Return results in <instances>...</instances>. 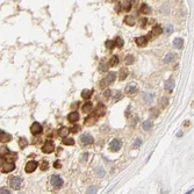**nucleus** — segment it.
Here are the masks:
<instances>
[{
    "instance_id": "obj_14",
    "label": "nucleus",
    "mask_w": 194,
    "mask_h": 194,
    "mask_svg": "<svg viewBox=\"0 0 194 194\" xmlns=\"http://www.w3.org/2000/svg\"><path fill=\"white\" fill-rule=\"evenodd\" d=\"M165 88L169 91V92H172V90L174 88V82L173 79H168L165 82Z\"/></svg>"
},
{
    "instance_id": "obj_37",
    "label": "nucleus",
    "mask_w": 194,
    "mask_h": 194,
    "mask_svg": "<svg viewBox=\"0 0 194 194\" xmlns=\"http://www.w3.org/2000/svg\"><path fill=\"white\" fill-rule=\"evenodd\" d=\"M48 168H49V165H48V161H43V163L41 164V170H42V171L48 170Z\"/></svg>"
},
{
    "instance_id": "obj_9",
    "label": "nucleus",
    "mask_w": 194,
    "mask_h": 194,
    "mask_svg": "<svg viewBox=\"0 0 194 194\" xmlns=\"http://www.w3.org/2000/svg\"><path fill=\"white\" fill-rule=\"evenodd\" d=\"M30 131H31V134H34V135H37V134H40L42 131V126L40 125L39 122H34L30 127Z\"/></svg>"
},
{
    "instance_id": "obj_51",
    "label": "nucleus",
    "mask_w": 194,
    "mask_h": 194,
    "mask_svg": "<svg viewBox=\"0 0 194 194\" xmlns=\"http://www.w3.org/2000/svg\"><path fill=\"white\" fill-rule=\"evenodd\" d=\"M181 135H182V133H181V131H179V133H178V137H181Z\"/></svg>"
},
{
    "instance_id": "obj_1",
    "label": "nucleus",
    "mask_w": 194,
    "mask_h": 194,
    "mask_svg": "<svg viewBox=\"0 0 194 194\" xmlns=\"http://www.w3.org/2000/svg\"><path fill=\"white\" fill-rule=\"evenodd\" d=\"M9 185L13 190H19L22 186V179L20 177H13L9 180Z\"/></svg>"
},
{
    "instance_id": "obj_41",
    "label": "nucleus",
    "mask_w": 194,
    "mask_h": 194,
    "mask_svg": "<svg viewBox=\"0 0 194 194\" xmlns=\"http://www.w3.org/2000/svg\"><path fill=\"white\" fill-rule=\"evenodd\" d=\"M141 144H142V141H141L139 138H137V139H136V142H135V147L138 148V147H141Z\"/></svg>"
},
{
    "instance_id": "obj_35",
    "label": "nucleus",
    "mask_w": 194,
    "mask_h": 194,
    "mask_svg": "<svg viewBox=\"0 0 194 194\" xmlns=\"http://www.w3.org/2000/svg\"><path fill=\"white\" fill-rule=\"evenodd\" d=\"M126 63L129 64V65H130V64H133L134 63V57H133V56H130V55L127 56V57H126Z\"/></svg>"
},
{
    "instance_id": "obj_46",
    "label": "nucleus",
    "mask_w": 194,
    "mask_h": 194,
    "mask_svg": "<svg viewBox=\"0 0 194 194\" xmlns=\"http://www.w3.org/2000/svg\"><path fill=\"white\" fill-rule=\"evenodd\" d=\"M115 10H116V12H120V10H121V4H117V5H116V7H115Z\"/></svg>"
},
{
    "instance_id": "obj_25",
    "label": "nucleus",
    "mask_w": 194,
    "mask_h": 194,
    "mask_svg": "<svg viewBox=\"0 0 194 194\" xmlns=\"http://www.w3.org/2000/svg\"><path fill=\"white\" fill-rule=\"evenodd\" d=\"M151 34H155V35H160V34H163V28H161L159 25L155 26V28H153V30H152Z\"/></svg>"
},
{
    "instance_id": "obj_20",
    "label": "nucleus",
    "mask_w": 194,
    "mask_h": 194,
    "mask_svg": "<svg viewBox=\"0 0 194 194\" xmlns=\"http://www.w3.org/2000/svg\"><path fill=\"white\" fill-rule=\"evenodd\" d=\"M92 90H83L82 92V96L83 99H90V96L92 95Z\"/></svg>"
},
{
    "instance_id": "obj_43",
    "label": "nucleus",
    "mask_w": 194,
    "mask_h": 194,
    "mask_svg": "<svg viewBox=\"0 0 194 194\" xmlns=\"http://www.w3.org/2000/svg\"><path fill=\"white\" fill-rule=\"evenodd\" d=\"M53 166H55L56 169H59V168H61V161H59V160H56L55 164H53Z\"/></svg>"
},
{
    "instance_id": "obj_18",
    "label": "nucleus",
    "mask_w": 194,
    "mask_h": 194,
    "mask_svg": "<svg viewBox=\"0 0 194 194\" xmlns=\"http://www.w3.org/2000/svg\"><path fill=\"white\" fill-rule=\"evenodd\" d=\"M152 126H153V123H152L151 120L144 121L143 122V130H150V129L152 128Z\"/></svg>"
},
{
    "instance_id": "obj_30",
    "label": "nucleus",
    "mask_w": 194,
    "mask_h": 194,
    "mask_svg": "<svg viewBox=\"0 0 194 194\" xmlns=\"http://www.w3.org/2000/svg\"><path fill=\"white\" fill-rule=\"evenodd\" d=\"M123 43H125V42H123V40L121 39V37H116V40H115L114 44L117 45L118 48H122V47H123Z\"/></svg>"
},
{
    "instance_id": "obj_11",
    "label": "nucleus",
    "mask_w": 194,
    "mask_h": 194,
    "mask_svg": "<svg viewBox=\"0 0 194 194\" xmlns=\"http://www.w3.org/2000/svg\"><path fill=\"white\" fill-rule=\"evenodd\" d=\"M137 91H138V87H137L136 85H128L126 87V92L128 93V94H134V93H136Z\"/></svg>"
},
{
    "instance_id": "obj_24",
    "label": "nucleus",
    "mask_w": 194,
    "mask_h": 194,
    "mask_svg": "<svg viewBox=\"0 0 194 194\" xmlns=\"http://www.w3.org/2000/svg\"><path fill=\"white\" fill-rule=\"evenodd\" d=\"M63 143L65 145H73L74 144V141L73 138H71V137H63Z\"/></svg>"
},
{
    "instance_id": "obj_28",
    "label": "nucleus",
    "mask_w": 194,
    "mask_h": 194,
    "mask_svg": "<svg viewBox=\"0 0 194 194\" xmlns=\"http://www.w3.org/2000/svg\"><path fill=\"white\" fill-rule=\"evenodd\" d=\"M117 64H118V57H117V56H113V57L110 58L109 65L110 66H115V65H117Z\"/></svg>"
},
{
    "instance_id": "obj_16",
    "label": "nucleus",
    "mask_w": 194,
    "mask_h": 194,
    "mask_svg": "<svg viewBox=\"0 0 194 194\" xmlns=\"http://www.w3.org/2000/svg\"><path fill=\"white\" fill-rule=\"evenodd\" d=\"M141 13L142 14H150V13H151V8H150L149 5H147V4L142 5L141 6Z\"/></svg>"
},
{
    "instance_id": "obj_48",
    "label": "nucleus",
    "mask_w": 194,
    "mask_h": 194,
    "mask_svg": "<svg viewBox=\"0 0 194 194\" xmlns=\"http://www.w3.org/2000/svg\"><path fill=\"white\" fill-rule=\"evenodd\" d=\"M5 161H6V159H5V158H4V157H0V166H1V165H2V164H4V163H5Z\"/></svg>"
},
{
    "instance_id": "obj_22",
    "label": "nucleus",
    "mask_w": 194,
    "mask_h": 194,
    "mask_svg": "<svg viewBox=\"0 0 194 194\" xmlns=\"http://www.w3.org/2000/svg\"><path fill=\"white\" fill-rule=\"evenodd\" d=\"M69 131H70V130H69L68 128H65V127H62V128L59 129L58 134H59V136H62V137H65V136H68Z\"/></svg>"
},
{
    "instance_id": "obj_39",
    "label": "nucleus",
    "mask_w": 194,
    "mask_h": 194,
    "mask_svg": "<svg viewBox=\"0 0 194 194\" xmlns=\"http://www.w3.org/2000/svg\"><path fill=\"white\" fill-rule=\"evenodd\" d=\"M96 191H98V188L95 187V186H93V187H90L87 190V193H91V194H93V193H96Z\"/></svg>"
},
{
    "instance_id": "obj_10",
    "label": "nucleus",
    "mask_w": 194,
    "mask_h": 194,
    "mask_svg": "<svg viewBox=\"0 0 194 194\" xmlns=\"http://www.w3.org/2000/svg\"><path fill=\"white\" fill-rule=\"evenodd\" d=\"M10 139H12V136H10L9 134L4 133V131H1V133H0V142H1V143H6V142H9Z\"/></svg>"
},
{
    "instance_id": "obj_5",
    "label": "nucleus",
    "mask_w": 194,
    "mask_h": 194,
    "mask_svg": "<svg viewBox=\"0 0 194 194\" xmlns=\"http://www.w3.org/2000/svg\"><path fill=\"white\" fill-rule=\"evenodd\" d=\"M109 149L112 150V151H114V152L118 151V150L121 149V141H120V139H117V138L113 139V141L110 142V144H109Z\"/></svg>"
},
{
    "instance_id": "obj_7",
    "label": "nucleus",
    "mask_w": 194,
    "mask_h": 194,
    "mask_svg": "<svg viewBox=\"0 0 194 194\" xmlns=\"http://www.w3.org/2000/svg\"><path fill=\"white\" fill-rule=\"evenodd\" d=\"M80 142H82L84 145H90L93 143V137L88 134H85V135L80 136Z\"/></svg>"
},
{
    "instance_id": "obj_31",
    "label": "nucleus",
    "mask_w": 194,
    "mask_h": 194,
    "mask_svg": "<svg viewBox=\"0 0 194 194\" xmlns=\"http://www.w3.org/2000/svg\"><path fill=\"white\" fill-rule=\"evenodd\" d=\"M19 145H20V148H22V149H23V148H26L27 145H28V142H27L26 138H23V137H22V138H20V141H19Z\"/></svg>"
},
{
    "instance_id": "obj_34",
    "label": "nucleus",
    "mask_w": 194,
    "mask_h": 194,
    "mask_svg": "<svg viewBox=\"0 0 194 194\" xmlns=\"http://www.w3.org/2000/svg\"><path fill=\"white\" fill-rule=\"evenodd\" d=\"M165 31H166V34H168V35L172 34V31H173V26L168 25V26H166V28H165Z\"/></svg>"
},
{
    "instance_id": "obj_29",
    "label": "nucleus",
    "mask_w": 194,
    "mask_h": 194,
    "mask_svg": "<svg viewBox=\"0 0 194 194\" xmlns=\"http://www.w3.org/2000/svg\"><path fill=\"white\" fill-rule=\"evenodd\" d=\"M95 174H96V176H98V177H104L105 176V170L104 169H102V168H96L95 169Z\"/></svg>"
},
{
    "instance_id": "obj_49",
    "label": "nucleus",
    "mask_w": 194,
    "mask_h": 194,
    "mask_svg": "<svg viewBox=\"0 0 194 194\" xmlns=\"http://www.w3.org/2000/svg\"><path fill=\"white\" fill-rule=\"evenodd\" d=\"M87 156H88V153H84V156H83V160L87 159Z\"/></svg>"
},
{
    "instance_id": "obj_38",
    "label": "nucleus",
    "mask_w": 194,
    "mask_h": 194,
    "mask_svg": "<svg viewBox=\"0 0 194 194\" xmlns=\"http://www.w3.org/2000/svg\"><path fill=\"white\" fill-rule=\"evenodd\" d=\"M9 151H8V149H7L6 147H5V145H2L1 147V149H0V153H1V155H5V153H8Z\"/></svg>"
},
{
    "instance_id": "obj_2",
    "label": "nucleus",
    "mask_w": 194,
    "mask_h": 194,
    "mask_svg": "<svg viewBox=\"0 0 194 194\" xmlns=\"http://www.w3.org/2000/svg\"><path fill=\"white\" fill-rule=\"evenodd\" d=\"M115 78H116V74H115L114 72H109L108 76L105 78V79H102V82L100 83V86L101 87H105L106 85H108V84H110V83L114 82Z\"/></svg>"
},
{
    "instance_id": "obj_17",
    "label": "nucleus",
    "mask_w": 194,
    "mask_h": 194,
    "mask_svg": "<svg viewBox=\"0 0 194 194\" xmlns=\"http://www.w3.org/2000/svg\"><path fill=\"white\" fill-rule=\"evenodd\" d=\"M93 109V105L91 102H86V104L83 106V112L84 113H91Z\"/></svg>"
},
{
    "instance_id": "obj_8",
    "label": "nucleus",
    "mask_w": 194,
    "mask_h": 194,
    "mask_svg": "<svg viewBox=\"0 0 194 194\" xmlns=\"http://www.w3.org/2000/svg\"><path fill=\"white\" fill-rule=\"evenodd\" d=\"M36 168H37V163L31 160V161H28V163H27L25 170H26L27 173H31V172H34L35 170H36Z\"/></svg>"
},
{
    "instance_id": "obj_6",
    "label": "nucleus",
    "mask_w": 194,
    "mask_h": 194,
    "mask_svg": "<svg viewBox=\"0 0 194 194\" xmlns=\"http://www.w3.org/2000/svg\"><path fill=\"white\" fill-rule=\"evenodd\" d=\"M14 169H15V165H14V164H13V163H6V161H5V163L2 164L1 166H0V170H1L2 172H5V173L13 171Z\"/></svg>"
},
{
    "instance_id": "obj_42",
    "label": "nucleus",
    "mask_w": 194,
    "mask_h": 194,
    "mask_svg": "<svg viewBox=\"0 0 194 194\" xmlns=\"http://www.w3.org/2000/svg\"><path fill=\"white\" fill-rule=\"evenodd\" d=\"M0 193H1V194H5V193H6V194H9L10 192H9L8 190H6V188H1V190H0Z\"/></svg>"
},
{
    "instance_id": "obj_19",
    "label": "nucleus",
    "mask_w": 194,
    "mask_h": 194,
    "mask_svg": "<svg viewBox=\"0 0 194 194\" xmlns=\"http://www.w3.org/2000/svg\"><path fill=\"white\" fill-rule=\"evenodd\" d=\"M127 76H128V70L127 69H121L120 70V74H118V79L120 80H125Z\"/></svg>"
},
{
    "instance_id": "obj_50",
    "label": "nucleus",
    "mask_w": 194,
    "mask_h": 194,
    "mask_svg": "<svg viewBox=\"0 0 194 194\" xmlns=\"http://www.w3.org/2000/svg\"><path fill=\"white\" fill-rule=\"evenodd\" d=\"M120 96H121V94H120V93H117L116 95H115V100H118V99H120Z\"/></svg>"
},
{
    "instance_id": "obj_32",
    "label": "nucleus",
    "mask_w": 194,
    "mask_h": 194,
    "mask_svg": "<svg viewBox=\"0 0 194 194\" xmlns=\"http://www.w3.org/2000/svg\"><path fill=\"white\" fill-rule=\"evenodd\" d=\"M123 8H125L127 12H129V10L131 9V4H130V0H126L125 4H123Z\"/></svg>"
},
{
    "instance_id": "obj_33",
    "label": "nucleus",
    "mask_w": 194,
    "mask_h": 194,
    "mask_svg": "<svg viewBox=\"0 0 194 194\" xmlns=\"http://www.w3.org/2000/svg\"><path fill=\"white\" fill-rule=\"evenodd\" d=\"M174 59V55L173 53H169L168 56H166L165 58H164V62H166V63H170V62H172Z\"/></svg>"
},
{
    "instance_id": "obj_3",
    "label": "nucleus",
    "mask_w": 194,
    "mask_h": 194,
    "mask_svg": "<svg viewBox=\"0 0 194 194\" xmlns=\"http://www.w3.org/2000/svg\"><path fill=\"white\" fill-rule=\"evenodd\" d=\"M51 184L55 188H61L62 186H63V180H62V178L57 176V174H55V176L51 177Z\"/></svg>"
},
{
    "instance_id": "obj_26",
    "label": "nucleus",
    "mask_w": 194,
    "mask_h": 194,
    "mask_svg": "<svg viewBox=\"0 0 194 194\" xmlns=\"http://www.w3.org/2000/svg\"><path fill=\"white\" fill-rule=\"evenodd\" d=\"M153 98H155V94L153 93H145L144 94V101L145 102H151Z\"/></svg>"
},
{
    "instance_id": "obj_12",
    "label": "nucleus",
    "mask_w": 194,
    "mask_h": 194,
    "mask_svg": "<svg viewBox=\"0 0 194 194\" xmlns=\"http://www.w3.org/2000/svg\"><path fill=\"white\" fill-rule=\"evenodd\" d=\"M136 43H137V45H138V47H144V45L148 43V37H145V36L137 37V39H136Z\"/></svg>"
},
{
    "instance_id": "obj_23",
    "label": "nucleus",
    "mask_w": 194,
    "mask_h": 194,
    "mask_svg": "<svg viewBox=\"0 0 194 194\" xmlns=\"http://www.w3.org/2000/svg\"><path fill=\"white\" fill-rule=\"evenodd\" d=\"M104 113H105V106H104V105H101V104H99L98 108H96V110H95V114L100 116V115H102Z\"/></svg>"
},
{
    "instance_id": "obj_47",
    "label": "nucleus",
    "mask_w": 194,
    "mask_h": 194,
    "mask_svg": "<svg viewBox=\"0 0 194 194\" xmlns=\"http://www.w3.org/2000/svg\"><path fill=\"white\" fill-rule=\"evenodd\" d=\"M161 105H164V106L168 105V100H166V98H163V100H161Z\"/></svg>"
},
{
    "instance_id": "obj_21",
    "label": "nucleus",
    "mask_w": 194,
    "mask_h": 194,
    "mask_svg": "<svg viewBox=\"0 0 194 194\" xmlns=\"http://www.w3.org/2000/svg\"><path fill=\"white\" fill-rule=\"evenodd\" d=\"M125 22L129 26H134L135 25V19H134V17H131V15H128V17L125 19Z\"/></svg>"
},
{
    "instance_id": "obj_13",
    "label": "nucleus",
    "mask_w": 194,
    "mask_h": 194,
    "mask_svg": "<svg viewBox=\"0 0 194 194\" xmlns=\"http://www.w3.org/2000/svg\"><path fill=\"white\" fill-rule=\"evenodd\" d=\"M68 120L70 121V122H77L78 120H79V114H78L77 112H73V113H71V114H69V116H68Z\"/></svg>"
},
{
    "instance_id": "obj_15",
    "label": "nucleus",
    "mask_w": 194,
    "mask_h": 194,
    "mask_svg": "<svg viewBox=\"0 0 194 194\" xmlns=\"http://www.w3.org/2000/svg\"><path fill=\"white\" fill-rule=\"evenodd\" d=\"M182 44H184V41L182 39H174L173 40V47L176 49H181L182 48Z\"/></svg>"
},
{
    "instance_id": "obj_44",
    "label": "nucleus",
    "mask_w": 194,
    "mask_h": 194,
    "mask_svg": "<svg viewBox=\"0 0 194 194\" xmlns=\"http://www.w3.org/2000/svg\"><path fill=\"white\" fill-rule=\"evenodd\" d=\"M104 95L106 96V98H109V96H110V90H106V91H105Z\"/></svg>"
},
{
    "instance_id": "obj_40",
    "label": "nucleus",
    "mask_w": 194,
    "mask_h": 194,
    "mask_svg": "<svg viewBox=\"0 0 194 194\" xmlns=\"http://www.w3.org/2000/svg\"><path fill=\"white\" fill-rule=\"evenodd\" d=\"M79 129H80V127H79V126H74L73 128L71 129V131H72V133H77V131L79 130Z\"/></svg>"
},
{
    "instance_id": "obj_27",
    "label": "nucleus",
    "mask_w": 194,
    "mask_h": 194,
    "mask_svg": "<svg viewBox=\"0 0 194 194\" xmlns=\"http://www.w3.org/2000/svg\"><path fill=\"white\" fill-rule=\"evenodd\" d=\"M99 70H100V71H102V72L107 71V70H108V64H107L105 61H102L101 64H100V66H99Z\"/></svg>"
},
{
    "instance_id": "obj_4",
    "label": "nucleus",
    "mask_w": 194,
    "mask_h": 194,
    "mask_svg": "<svg viewBox=\"0 0 194 194\" xmlns=\"http://www.w3.org/2000/svg\"><path fill=\"white\" fill-rule=\"evenodd\" d=\"M53 150H55V144L51 141H47L44 143V145L42 147V151L45 153H50V152H52Z\"/></svg>"
},
{
    "instance_id": "obj_36",
    "label": "nucleus",
    "mask_w": 194,
    "mask_h": 194,
    "mask_svg": "<svg viewBox=\"0 0 194 194\" xmlns=\"http://www.w3.org/2000/svg\"><path fill=\"white\" fill-rule=\"evenodd\" d=\"M114 42L113 41H107L106 42V48H108V49H113V48H114Z\"/></svg>"
},
{
    "instance_id": "obj_45",
    "label": "nucleus",
    "mask_w": 194,
    "mask_h": 194,
    "mask_svg": "<svg viewBox=\"0 0 194 194\" xmlns=\"http://www.w3.org/2000/svg\"><path fill=\"white\" fill-rule=\"evenodd\" d=\"M145 23H147V19H142V20H141V26L145 27Z\"/></svg>"
}]
</instances>
